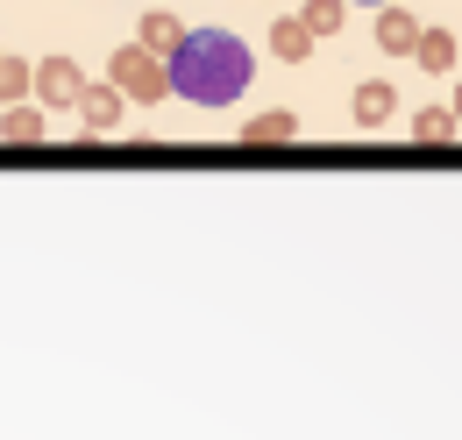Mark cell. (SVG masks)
Instances as JSON below:
<instances>
[{"label": "cell", "instance_id": "1", "mask_svg": "<svg viewBox=\"0 0 462 440\" xmlns=\"http://www.w3.org/2000/svg\"><path fill=\"white\" fill-rule=\"evenodd\" d=\"M164 64H171V93H185L192 107H235L256 78V50L235 29H192Z\"/></svg>", "mask_w": 462, "mask_h": 440}, {"label": "cell", "instance_id": "2", "mask_svg": "<svg viewBox=\"0 0 462 440\" xmlns=\"http://www.w3.org/2000/svg\"><path fill=\"white\" fill-rule=\"evenodd\" d=\"M107 78L121 86V100H135V107H157V100L171 93V64L157 50H143V43H121L115 64H107Z\"/></svg>", "mask_w": 462, "mask_h": 440}, {"label": "cell", "instance_id": "3", "mask_svg": "<svg viewBox=\"0 0 462 440\" xmlns=\"http://www.w3.org/2000/svg\"><path fill=\"white\" fill-rule=\"evenodd\" d=\"M79 93H86V71L71 57H43L36 64V100L43 107H79Z\"/></svg>", "mask_w": 462, "mask_h": 440}, {"label": "cell", "instance_id": "4", "mask_svg": "<svg viewBox=\"0 0 462 440\" xmlns=\"http://www.w3.org/2000/svg\"><path fill=\"white\" fill-rule=\"evenodd\" d=\"M79 121H86L93 135L121 128V86H115V78H107V86H86V93H79Z\"/></svg>", "mask_w": 462, "mask_h": 440}, {"label": "cell", "instance_id": "5", "mask_svg": "<svg viewBox=\"0 0 462 440\" xmlns=\"http://www.w3.org/2000/svg\"><path fill=\"white\" fill-rule=\"evenodd\" d=\"M185 36H192V29L178 22L171 7H150V14H143V36H135V43H143V50H157V57H171Z\"/></svg>", "mask_w": 462, "mask_h": 440}, {"label": "cell", "instance_id": "6", "mask_svg": "<svg viewBox=\"0 0 462 440\" xmlns=\"http://www.w3.org/2000/svg\"><path fill=\"white\" fill-rule=\"evenodd\" d=\"M377 50L384 57H412L420 50V22L399 14V7H384V14H377Z\"/></svg>", "mask_w": 462, "mask_h": 440}, {"label": "cell", "instance_id": "7", "mask_svg": "<svg viewBox=\"0 0 462 440\" xmlns=\"http://www.w3.org/2000/svg\"><path fill=\"white\" fill-rule=\"evenodd\" d=\"M392 107H399V93H392L384 78H363V86H356V128H384Z\"/></svg>", "mask_w": 462, "mask_h": 440}, {"label": "cell", "instance_id": "8", "mask_svg": "<svg viewBox=\"0 0 462 440\" xmlns=\"http://www.w3.org/2000/svg\"><path fill=\"white\" fill-rule=\"evenodd\" d=\"M313 43H320V36H313L299 14H278V22H271V50L285 57V64H306V50H313Z\"/></svg>", "mask_w": 462, "mask_h": 440}, {"label": "cell", "instance_id": "9", "mask_svg": "<svg viewBox=\"0 0 462 440\" xmlns=\"http://www.w3.org/2000/svg\"><path fill=\"white\" fill-rule=\"evenodd\" d=\"M291 135H299V114H285V107L256 114V121L242 128V142H291Z\"/></svg>", "mask_w": 462, "mask_h": 440}, {"label": "cell", "instance_id": "10", "mask_svg": "<svg viewBox=\"0 0 462 440\" xmlns=\"http://www.w3.org/2000/svg\"><path fill=\"white\" fill-rule=\"evenodd\" d=\"M299 22H306L313 36H335V29L348 22V0H306V7H299Z\"/></svg>", "mask_w": 462, "mask_h": 440}, {"label": "cell", "instance_id": "11", "mask_svg": "<svg viewBox=\"0 0 462 440\" xmlns=\"http://www.w3.org/2000/svg\"><path fill=\"white\" fill-rule=\"evenodd\" d=\"M22 93H36V64H22V57H7V64H0V107H14Z\"/></svg>", "mask_w": 462, "mask_h": 440}, {"label": "cell", "instance_id": "12", "mask_svg": "<svg viewBox=\"0 0 462 440\" xmlns=\"http://www.w3.org/2000/svg\"><path fill=\"white\" fill-rule=\"evenodd\" d=\"M0 135H7V142H43V114L14 100V107H7V121H0Z\"/></svg>", "mask_w": 462, "mask_h": 440}, {"label": "cell", "instance_id": "13", "mask_svg": "<svg viewBox=\"0 0 462 440\" xmlns=\"http://www.w3.org/2000/svg\"><path fill=\"white\" fill-rule=\"evenodd\" d=\"M420 64H427V71H448V64H456V43H448V36H441V29H420Z\"/></svg>", "mask_w": 462, "mask_h": 440}, {"label": "cell", "instance_id": "14", "mask_svg": "<svg viewBox=\"0 0 462 440\" xmlns=\"http://www.w3.org/2000/svg\"><path fill=\"white\" fill-rule=\"evenodd\" d=\"M448 128H456V114H441V107L412 114V135H420V142H441V135H448Z\"/></svg>", "mask_w": 462, "mask_h": 440}, {"label": "cell", "instance_id": "15", "mask_svg": "<svg viewBox=\"0 0 462 440\" xmlns=\"http://www.w3.org/2000/svg\"><path fill=\"white\" fill-rule=\"evenodd\" d=\"M456 121H462V86H456Z\"/></svg>", "mask_w": 462, "mask_h": 440}, {"label": "cell", "instance_id": "16", "mask_svg": "<svg viewBox=\"0 0 462 440\" xmlns=\"http://www.w3.org/2000/svg\"><path fill=\"white\" fill-rule=\"evenodd\" d=\"M348 7H356V0H348ZM363 7H384V0H363Z\"/></svg>", "mask_w": 462, "mask_h": 440}, {"label": "cell", "instance_id": "17", "mask_svg": "<svg viewBox=\"0 0 462 440\" xmlns=\"http://www.w3.org/2000/svg\"><path fill=\"white\" fill-rule=\"evenodd\" d=\"M0 64H7V50H0Z\"/></svg>", "mask_w": 462, "mask_h": 440}]
</instances>
